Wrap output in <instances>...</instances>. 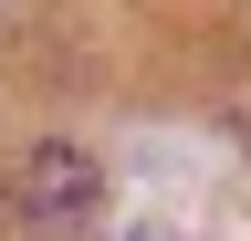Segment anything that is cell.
<instances>
[{
    "instance_id": "6da1fadb",
    "label": "cell",
    "mask_w": 251,
    "mask_h": 241,
    "mask_svg": "<svg viewBox=\"0 0 251 241\" xmlns=\"http://www.w3.org/2000/svg\"><path fill=\"white\" fill-rule=\"evenodd\" d=\"M11 199H21L31 231H74V220H94V199H105V168H94L84 147H31L21 178H11Z\"/></svg>"
},
{
    "instance_id": "7a4b0ae2",
    "label": "cell",
    "mask_w": 251,
    "mask_h": 241,
    "mask_svg": "<svg viewBox=\"0 0 251 241\" xmlns=\"http://www.w3.org/2000/svg\"><path fill=\"white\" fill-rule=\"evenodd\" d=\"M126 241H168V231H126Z\"/></svg>"
}]
</instances>
